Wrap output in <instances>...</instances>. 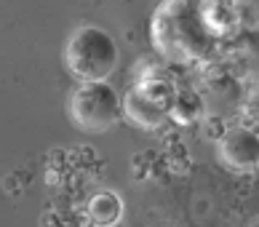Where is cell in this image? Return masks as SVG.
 I'll return each instance as SVG.
<instances>
[{
  "label": "cell",
  "instance_id": "3957f363",
  "mask_svg": "<svg viewBox=\"0 0 259 227\" xmlns=\"http://www.w3.org/2000/svg\"><path fill=\"white\" fill-rule=\"evenodd\" d=\"M67 118L83 134H107L123 118V97L107 80L80 83L67 97Z\"/></svg>",
  "mask_w": 259,
  "mask_h": 227
},
{
  "label": "cell",
  "instance_id": "52a82bcc",
  "mask_svg": "<svg viewBox=\"0 0 259 227\" xmlns=\"http://www.w3.org/2000/svg\"><path fill=\"white\" fill-rule=\"evenodd\" d=\"M241 115H243V123L259 131V83L248 86L243 91V102H241Z\"/></svg>",
  "mask_w": 259,
  "mask_h": 227
},
{
  "label": "cell",
  "instance_id": "8992f818",
  "mask_svg": "<svg viewBox=\"0 0 259 227\" xmlns=\"http://www.w3.org/2000/svg\"><path fill=\"white\" fill-rule=\"evenodd\" d=\"M85 214L94 227H115L126 214V203L115 190H99L89 198Z\"/></svg>",
  "mask_w": 259,
  "mask_h": 227
},
{
  "label": "cell",
  "instance_id": "5b68a950",
  "mask_svg": "<svg viewBox=\"0 0 259 227\" xmlns=\"http://www.w3.org/2000/svg\"><path fill=\"white\" fill-rule=\"evenodd\" d=\"M217 158L233 174L259 171V131L246 123L230 126L217 139Z\"/></svg>",
  "mask_w": 259,
  "mask_h": 227
},
{
  "label": "cell",
  "instance_id": "6da1fadb",
  "mask_svg": "<svg viewBox=\"0 0 259 227\" xmlns=\"http://www.w3.org/2000/svg\"><path fill=\"white\" fill-rule=\"evenodd\" d=\"M214 37L206 0H163L150 16V43L171 64L203 62Z\"/></svg>",
  "mask_w": 259,
  "mask_h": 227
},
{
  "label": "cell",
  "instance_id": "277c9868",
  "mask_svg": "<svg viewBox=\"0 0 259 227\" xmlns=\"http://www.w3.org/2000/svg\"><path fill=\"white\" fill-rule=\"evenodd\" d=\"M174 97L177 94L166 78L160 75L142 78L123 94V118L142 131H158L171 118Z\"/></svg>",
  "mask_w": 259,
  "mask_h": 227
},
{
  "label": "cell",
  "instance_id": "7a4b0ae2",
  "mask_svg": "<svg viewBox=\"0 0 259 227\" xmlns=\"http://www.w3.org/2000/svg\"><path fill=\"white\" fill-rule=\"evenodd\" d=\"M62 62L64 70L80 83L107 80L118 70L120 49L107 30L97 24H80L67 35Z\"/></svg>",
  "mask_w": 259,
  "mask_h": 227
}]
</instances>
